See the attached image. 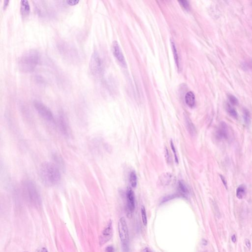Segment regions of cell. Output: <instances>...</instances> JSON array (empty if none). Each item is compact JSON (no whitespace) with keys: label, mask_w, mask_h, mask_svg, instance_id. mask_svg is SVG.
<instances>
[{"label":"cell","mask_w":252,"mask_h":252,"mask_svg":"<svg viewBox=\"0 0 252 252\" xmlns=\"http://www.w3.org/2000/svg\"><path fill=\"white\" fill-rule=\"evenodd\" d=\"M112 222L110 220L105 228L104 229L100 237V245H103L107 242L113 235V228Z\"/></svg>","instance_id":"52a82bcc"},{"label":"cell","mask_w":252,"mask_h":252,"mask_svg":"<svg viewBox=\"0 0 252 252\" xmlns=\"http://www.w3.org/2000/svg\"></svg>","instance_id":"e575fe53"},{"label":"cell","mask_w":252,"mask_h":252,"mask_svg":"<svg viewBox=\"0 0 252 252\" xmlns=\"http://www.w3.org/2000/svg\"><path fill=\"white\" fill-rule=\"evenodd\" d=\"M246 192V187L244 184L239 185L236 189V196L238 199L241 200L244 198Z\"/></svg>","instance_id":"2e32d148"},{"label":"cell","mask_w":252,"mask_h":252,"mask_svg":"<svg viewBox=\"0 0 252 252\" xmlns=\"http://www.w3.org/2000/svg\"><path fill=\"white\" fill-rule=\"evenodd\" d=\"M228 98L229 101L232 105H238V100L234 96L231 94L228 95Z\"/></svg>","instance_id":"603a6c76"},{"label":"cell","mask_w":252,"mask_h":252,"mask_svg":"<svg viewBox=\"0 0 252 252\" xmlns=\"http://www.w3.org/2000/svg\"><path fill=\"white\" fill-rule=\"evenodd\" d=\"M170 145H171V147L172 148V151H173V152H174V157H175V160H176V162L177 163H178V157H177V154H176V150H175V147H174V143H173V142H172V141H170Z\"/></svg>","instance_id":"484cf974"},{"label":"cell","mask_w":252,"mask_h":252,"mask_svg":"<svg viewBox=\"0 0 252 252\" xmlns=\"http://www.w3.org/2000/svg\"><path fill=\"white\" fill-rule=\"evenodd\" d=\"M114 248L112 246H107V248H106V249H105V252H114Z\"/></svg>","instance_id":"f1b7e54d"},{"label":"cell","mask_w":252,"mask_h":252,"mask_svg":"<svg viewBox=\"0 0 252 252\" xmlns=\"http://www.w3.org/2000/svg\"><path fill=\"white\" fill-rule=\"evenodd\" d=\"M37 252H48V251L45 248H41L39 249Z\"/></svg>","instance_id":"836d02e7"},{"label":"cell","mask_w":252,"mask_h":252,"mask_svg":"<svg viewBox=\"0 0 252 252\" xmlns=\"http://www.w3.org/2000/svg\"><path fill=\"white\" fill-rule=\"evenodd\" d=\"M141 252H152L151 249L148 247H145L141 250Z\"/></svg>","instance_id":"4dcf8cb0"},{"label":"cell","mask_w":252,"mask_h":252,"mask_svg":"<svg viewBox=\"0 0 252 252\" xmlns=\"http://www.w3.org/2000/svg\"><path fill=\"white\" fill-rule=\"evenodd\" d=\"M20 11L23 17H26L29 15L30 12V6L29 3L27 0H22L21 1Z\"/></svg>","instance_id":"5bb4252c"},{"label":"cell","mask_w":252,"mask_h":252,"mask_svg":"<svg viewBox=\"0 0 252 252\" xmlns=\"http://www.w3.org/2000/svg\"><path fill=\"white\" fill-rule=\"evenodd\" d=\"M59 129L64 136H69L70 134V127L67 118L64 114L59 115L58 120Z\"/></svg>","instance_id":"30bf717a"},{"label":"cell","mask_w":252,"mask_h":252,"mask_svg":"<svg viewBox=\"0 0 252 252\" xmlns=\"http://www.w3.org/2000/svg\"><path fill=\"white\" fill-rule=\"evenodd\" d=\"M8 3H9V1H5L4 3H3V8L6 9L7 8V7L8 6Z\"/></svg>","instance_id":"1f68e13d"},{"label":"cell","mask_w":252,"mask_h":252,"mask_svg":"<svg viewBox=\"0 0 252 252\" xmlns=\"http://www.w3.org/2000/svg\"><path fill=\"white\" fill-rule=\"evenodd\" d=\"M39 176L42 182L49 187L57 185L61 179L59 167L55 164L49 162H45L41 165Z\"/></svg>","instance_id":"6da1fadb"},{"label":"cell","mask_w":252,"mask_h":252,"mask_svg":"<svg viewBox=\"0 0 252 252\" xmlns=\"http://www.w3.org/2000/svg\"><path fill=\"white\" fill-rule=\"evenodd\" d=\"M180 5H181L183 8L184 9L186 10H188L189 8V2L187 1H179Z\"/></svg>","instance_id":"d4e9b609"},{"label":"cell","mask_w":252,"mask_h":252,"mask_svg":"<svg viewBox=\"0 0 252 252\" xmlns=\"http://www.w3.org/2000/svg\"><path fill=\"white\" fill-rule=\"evenodd\" d=\"M217 137L219 139H226L229 137V128L224 122H221L217 131Z\"/></svg>","instance_id":"4fadbf2b"},{"label":"cell","mask_w":252,"mask_h":252,"mask_svg":"<svg viewBox=\"0 0 252 252\" xmlns=\"http://www.w3.org/2000/svg\"><path fill=\"white\" fill-rule=\"evenodd\" d=\"M171 43H172V50H173V52H174L175 62L176 63L177 67H179L178 56V54H177V51H176V47H175L174 43L173 41L171 42Z\"/></svg>","instance_id":"7402d4cb"},{"label":"cell","mask_w":252,"mask_h":252,"mask_svg":"<svg viewBox=\"0 0 252 252\" xmlns=\"http://www.w3.org/2000/svg\"><path fill=\"white\" fill-rule=\"evenodd\" d=\"M34 106L36 112L43 118L48 121L54 122V115L51 110L47 106L38 101H34Z\"/></svg>","instance_id":"5b68a950"},{"label":"cell","mask_w":252,"mask_h":252,"mask_svg":"<svg viewBox=\"0 0 252 252\" xmlns=\"http://www.w3.org/2000/svg\"><path fill=\"white\" fill-rule=\"evenodd\" d=\"M245 245L246 246V247H247L248 249H250L251 247V244L250 241L249 239H245Z\"/></svg>","instance_id":"f546056e"},{"label":"cell","mask_w":252,"mask_h":252,"mask_svg":"<svg viewBox=\"0 0 252 252\" xmlns=\"http://www.w3.org/2000/svg\"><path fill=\"white\" fill-rule=\"evenodd\" d=\"M243 119L246 125H249L251 123V115L248 110L244 108L243 109Z\"/></svg>","instance_id":"ffe728a7"},{"label":"cell","mask_w":252,"mask_h":252,"mask_svg":"<svg viewBox=\"0 0 252 252\" xmlns=\"http://www.w3.org/2000/svg\"><path fill=\"white\" fill-rule=\"evenodd\" d=\"M59 48L60 52L62 53L64 56L67 57V59L75 60V58L77 57L76 51H75V49L71 47L70 45L67 44V43H61Z\"/></svg>","instance_id":"ba28073f"},{"label":"cell","mask_w":252,"mask_h":252,"mask_svg":"<svg viewBox=\"0 0 252 252\" xmlns=\"http://www.w3.org/2000/svg\"><path fill=\"white\" fill-rule=\"evenodd\" d=\"M231 241H233V242L235 243L236 242V238L235 235L233 234V235L231 236Z\"/></svg>","instance_id":"d6a6232c"},{"label":"cell","mask_w":252,"mask_h":252,"mask_svg":"<svg viewBox=\"0 0 252 252\" xmlns=\"http://www.w3.org/2000/svg\"><path fill=\"white\" fill-rule=\"evenodd\" d=\"M185 102L189 107H193L195 105V96L192 92H189L185 96Z\"/></svg>","instance_id":"9a60e30c"},{"label":"cell","mask_w":252,"mask_h":252,"mask_svg":"<svg viewBox=\"0 0 252 252\" xmlns=\"http://www.w3.org/2000/svg\"><path fill=\"white\" fill-rule=\"evenodd\" d=\"M103 62L97 51L92 54L89 63V69L92 75L98 76L103 72Z\"/></svg>","instance_id":"277c9868"},{"label":"cell","mask_w":252,"mask_h":252,"mask_svg":"<svg viewBox=\"0 0 252 252\" xmlns=\"http://www.w3.org/2000/svg\"><path fill=\"white\" fill-rule=\"evenodd\" d=\"M79 2V1L78 0H69L67 1V3H68V5L70 6H75L77 5V3Z\"/></svg>","instance_id":"83f0119b"},{"label":"cell","mask_w":252,"mask_h":252,"mask_svg":"<svg viewBox=\"0 0 252 252\" xmlns=\"http://www.w3.org/2000/svg\"><path fill=\"white\" fill-rule=\"evenodd\" d=\"M175 177L172 174L169 172H165L159 177L158 183L160 186L167 187L172 183Z\"/></svg>","instance_id":"8fae6325"},{"label":"cell","mask_w":252,"mask_h":252,"mask_svg":"<svg viewBox=\"0 0 252 252\" xmlns=\"http://www.w3.org/2000/svg\"><path fill=\"white\" fill-rule=\"evenodd\" d=\"M141 218H142L143 224L144 226H146L147 223V216H146L145 208L144 206H142L141 208Z\"/></svg>","instance_id":"44dd1931"},{"label":"cell","mask_w":252,"mask_h":252,"mask_svg":"<svg viewBox=\"0 0 252 252\" xmlns=\"http://www.w3.org/2000/svg\"><path fill=\"white\" fill-rule=\"evenodd\" d=\"M226 109L227 112L231 116L235 119H237L238 117V113L231 105H229V103H227L226 105Z\"/></svg>","instance_id":"ac0fdd59"},{"label":"cell","mask_w":252,"mask_h":252,"mask_svg":"<svg viewBox=\"0 0 252 252\" xmlns=\"http://www.w3.org/2000/svg\"><path fill=\"white\" fill-rule=\"evenodd\" d=\"M178 189L180 195L182 196H187L188 195L189 190L186 185L182 181H180L178 183Z\"/></svg>","instance_id":"e0dca14e"},{"label":"cell","mask_w":252,"mask_h":252,"mask_svg":"<svg viewBox=\"0 0 252 252\" xmlns=\"http://www.w3.org/2000/svg\"><path fill=\"white\" fill-rule=\"evenodd\" d=\"M22 187L24 194L31 203L36 206H39L41 204V195L36 185L32 181L24 180Z\"/></svg>","instance_id":"3957f363"},{"label":"cell","mask_w":252,"mask_h":252,"mask_svg":"<svg viewBox=\"0 0 252 252\" xmlns=\"http://www.w3.org/2000/svg\"><path fill=\"white\" fill-rule=\"evenodd\" d=\"M127 196V209L128 216L131 217L135 208V196L133 190L128 189L126 193Z\"/></svg>","instance_id":"9c48e42d"},{"label":"cell","mask_w":252,"mask_h":252,"mask_svg":"<svg viewBox=\"0 0 252 252\" xmlns=\"http://www.w3.org/2000/svg\"><path fill=\"white\" fill-rule=\"evenodd\" d=\"M39 61V55L34 49H30L22 54L18 60V67L24 72H33Z\"/></svg>","instance_id":"7a4b0ae2"},{"label":"cell","mask_w":252,"mask_h":252,"mask_svg":"<svg viewBox=\"0 0 252 252\" xmlns=\"http://www.w3.org/2000/svg\"><path fill=\"white\" fill-rule=\"evenodd\" d=\"M118 227L120 240L123 244H126L129 240V231L126 220L124 217L119 220Z\"/></svg>","instance_id":"8992f818"},{"label":"cell","mask_w":252,"mask_h":252,"mask_svg":"<svg viewBox=\"0 0 252 252\" xmlns=\"http://www.w3.org/2000/svg\"><path fill=\"white\" fill-rule=\"evenodd\" d=\"M129 183L131 186L133 188H135L137 185V176L136 172L134 171H132L129 175Z\"/></svg>","instance_id":"d6986e66"},{"label":"cell","mask_w":252,"mask_h":252,"mask_svg":"<svg viewBox=\"0 0 252 252\" xmlns=\"http://www.w3.org/2000/svg\"><path fill=\"white\" fill-rule=\"evenodd\" d=\"M219 176L220 177V178H221V180H222V181L223 182V184L224 185V187L227 189H228V183H227V181L225 177L224 176H223V175H221V174H220Z\"/></svg>","instance_id":"4316f807"},{"label":"cell","mask_w":252,"mask_h":252,"mask_svg":"<svg viewBox=\"0 0 252 252\" xmlns=\"http://www.w3.org/2000/svg\"><path fill=\"white\" fill-rule=\"evenodd\" d=\"M165 159H166L167 163L168 164L171 163V156H170V154L169 152V150L167 147H165Z\"/></svg>","instance_id":"cb8c5ba5"},{"label":"cell","mask_w":252,"mask_h":252,"mask_svg":"<svg viewBox=\"0 0 252 252\" xmlns=\"http://www.w3.org/2000/svg\"><path fill=\"white\" fill-rule=\"evenodd\" d=\"M112 51L115 58L117 59L121 64L124 66H126V62L124 56L122 52L121 49L120 48L118 43L116 41H114L112 43Z\"/></svg>","instance_id":"7c38bea8"}]
</instances>
